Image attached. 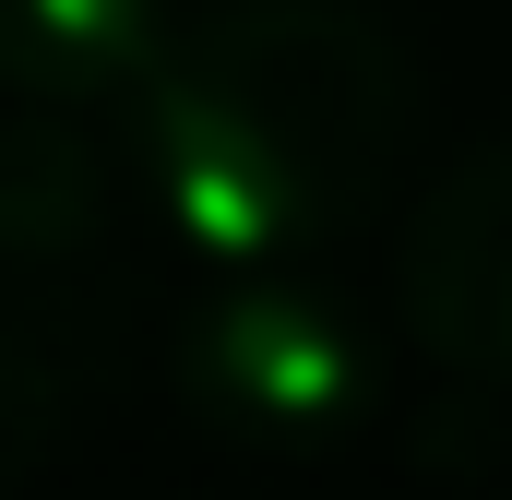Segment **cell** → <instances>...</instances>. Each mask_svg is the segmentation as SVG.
Instances as JSON below:
<instances>
[{
	"instance_id": "6da1fadb",
	"label": "cell",
	"mask_w": 512,
	"mask_h": 500,
	"mask_svg": "<svg viewBox=\"0 0 512 500\" xmlns=\"http://www.w3.org/2000/svg\"><path fill=\"white\" fill-rule=\"evenodd\" d=\"M417 72L358 0H215L131 96V179L215 274L334 250L405 167Z\"/></svg>"
},
{
	"instance_id": "7a4b0ae2",
	"label": "cell",
	"mask_w": 512,
	"mask_h": 500,
	"mask_svg": "<svg viewBox=\"0 0 512 500\" xmlns=\"http://www.w3.org/2000/svg\"><path fill=\"white\" fill-rule=\"evenodd\" d=\"M179 417L203 441H239V453H322L370 417L382 358H370V322L310 286L298 262H251V274H215L191 310H179Z\"/></svg>"
},
{
	"instance_id": "3957f363",
	"label": "cell",
	"mask_w": 512,
	"mask_h": 500,
	"mask_svg": "<svg viewBox=\"0 0 512 500\" xmlns=\"http://www.w3.org/2000/svg\"><path fill=\"white\" fill-rule=\"evenodd\" d=\"M393 298L465 393L512 405V143H477L465 167H441V191L405 215Z\"/></svg>"
},
{
	"instance_id": "277c9868",
	"label": "cell",
	"mask_w": 512,
	"mask_h": 500,
	"mask_svg": "<svg viewBox=\"0 0 512 500\" xmlns=\"http://www.w3.org/2000/svg\"><path fill=\"white\" fill-rule=\"evenodd\" d=\"M167 36H179L167 0H0V96L60 108V120L131 108L155 84Z\"/></svg>"
},
{
	"instance_id": "5b68a950",
	"label": "cell",
	"mask_w": 512,
	"mask_h": 500,
	"mask_svg": "<svg viewBox=\"0 0 512 500\" xmlns=\"http://www.w3.org/2000/svg\"><path fill=\"white\" fill-rule=\"evenodd\" d=\"M108 239V167L84 120L0 96V274H72Z\"/></svg>"
},
{
	"instance_id": "8992f818",
	"label": "cell",
	"mask_w": 512,
	"mask_h": 500,
	"mask_svg": "<svg viewBox=\"0 0 512 500\" xmlns=\"http://www.w3.org/2000/svg\"><path fill=\"white\" fill-rule=\"evenodd\" d=\"M84 358L24 310V298H0V500L24 489L60 441H72V417H84Z\"/></svg>"
}]
</instances>
